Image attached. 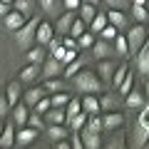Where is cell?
I'll return each instance as SVG.
<instances>
[{
	"mask_svg": "<svg viewBox=\"0 0 149 149\" xmlns=\"http://www.w3.org/2000/svg\"><path fill=\"white\" fill-rule=\"evenodd\" d=\"M50 55H52L55 60H60L62 65H67V62H72V60L77 57V47H62V45H60V47L55 50V52H50Z\"/></svg>",
	"mask_w": 149,
	"mask_h": 149,
	"instance_id": "obj_14",
	"label": "cell"
},
{
	"mask_svg": "<svg viewBox=\"0 0 149 149\" xmlns=\"http://www.w3.org/2000/svg\"><path fill=\"white\" fill-rule=\"evenodd\" d=\"M37 22H40V20H37L35 15H30V17H27V20H25V22H22V25L15 30L17 45H20L22 50H27L32 42H35V30H37Z\"/></svg>",
	"mask_w": 149,
	"mask_h": 149,
	"instance_id": "obj_2",
	"label": "cell"
},
{
	"mask_svg": "<svg viewBox=\"0 0 149 149\" xmlns=\"http://www.w3.org/2000/svg\"><path fill=\"white\" fill-rule=\"evenodd\" d=\"M85 30H87V22L82 20V17H74V20H72V27H70V32H67V35H72L74 40H77V37H80Z\"/></svg>",
	"mask_w": 149,
	"mask_h": 149,
	"instance_id": "obj_32",
	"label": "cell"
},
{
	"mask_svg": "<svg viewBox=\"0 0 149 149\" xmlns=\"http://www.w3.org/2000/svg\"><path fill=\"white\" fill-rule=\"evenodd\" d=\"M124 102H127V107H142L147 100H144V92H137V90L132 87V90L124 95Z\"/></svg>",
	"mask_w": 149,
	"mask_h": 149,
	"instance_id": "obj_27",
	"label": "cell"
},
{
	"mask_svg": "<svg viewBox=\"0 0 149 149\" xmlns=\"http://www.w3.org/2000/svg\"><path fill=\"white\" fill-rule=\"evenodd\" d=\"M114 70H117V65H114V62H109L107 57H102V60H100V65H97V74H100V77H104L107 82L112 80Z\"/></svg>",
	"mask_w": 149,
	"mask_h": 149,
	"instance_id": "obj_20",
	"label": "cell"
},
{
	"mask_svg": "<svg viewBox=\"0 0 149 149\" xmlns=\"http://www.w3.org/2000/svg\"><path fill=\"white\" fill-rule=\"evenodd\" d=\"M104 3H107L109 8H114V10H122V8L127 5V0H104Z\"/></svg>",
	"mask_w": 149,
	"mask_h": 149,
	"instance_id": "obj_49",
	"label": "cell"
},
{
	"mask_svg": "<svg viewBox=\"0 0 149 149\" xmlns=\"http://www.w3.org/2000/svg\"><path fill=\"white\" fill-rule=\"evenodd\" d=\"M132 15H134V20H137V22H147V17H149L147 5H134L132 8Z\"/></svg>",
	"mask_w": 149,
	"mask_h": 149,
	"instance_id": "obj_42",
	"label": "cell"
},
{
	"mask_svg": "<svg viewBox=\"0 0 149 149\" xmlns=\"http://www.w3.org/2000/svg\"><path fill=\"white\" fill-rule=\"evenodd\" d=\"M65 3V10H77L82 5V0H62Z\"/></svg>",
	"mask_w": 149,
	"mask_h": 149,
	"instance_id": "obj_50",
	"label": "cell"
},
{
	"mask_svg": "<svg viewBox=\"0 0 149 149\" xmlns=\"http://www.w3.org/2000/svg\"><path fill=\"white\" fill-rule=\"evenodd\" d=\"M37 134H40V129L30 127V124H22L20 129H15V147H27V144H32L37 139Z\"/></svg>",
	"mask_w": 149,
	"mask_h": 149,
	"instance_id": "obj_5",
	"label": "cell"
},
{
	"mask_svg": "<svg viewBox=\"0 0 149 149\" xmlns=\"http://www.w3.org/2000/svg\"><path fill=\"white\" fill-rule=\"evenodd\" d=\"M0 134H3V119H0Z\"/></svg>",
	"mask_w": 149,
	"mask_h": 149,
	"instance_id": "obj_58",
	"label": "cell"
},
{
	"mask_svg": "<svg viewBox=\"0 0 149 149\" xmlns=\"http://www.w3.org/2000/svg\"><path fill=\"white\" fill-rule=\"evenodd\" d=\"M114 50H117V55H122L124 60L129 57V45H127V37H124V35L114 37Z\"/></svg>",
	"mask_w": 149,
	"mask_h": 149,
	"instance_id": "obj_31",
	"label": "cell"
},
{
	"mask_svg": "<svg viewBox=\"0 0 149 149\" xmlns=\"http://www.w3.org/2000/svg\"><path fill=\"white\" fill-rule=\"evenodd\" d=\"M134 57H137V70L149 77V35H147V40L142 42V47L134 52Z\"/></svg>",
	"mask_w": 149,
	"mask_h": 149,
	"instance_id": "obj_6",
	"label": "cell"
},
{
	"mask_svg": "<svg viewBox=\"0 0 149 149\" xmlns=\"http://www.w3.org/2000/svg\"><path fill=\"white\" fill-rule=\"evenodd\" d=\"M82 109V104H80V100H72V97H70V102L67 104H65V117H74V114H77V112Z\"/></svg>",
	"mask_w": 149,
	"mask_h": 149,
	"instance_id": "obj_39",
	"label": "cell"
},
{
	"mask_svg": "<svg viewBox=\"0 0 149 149\" xmlns=\"http://www.w3.org/2000/svg\"><path fill=\"white\" fill-rule=\"evenodd\" d=\"M134 5H147V0H134Z\"/></svg>",
	"mask_w": 149,
	"mask_h": 149,
	"instance_id": "obj_55",
	"label": "cell"
},
{
	"mask_svg": "<svg viewBox=\"0 0 149 149\" xmlns=\"http://www.w3.org/2000/svg\"><path fill=\"white\" fill-rule=\"evenodd\" d=\"M85 127L87 129H95V132H102V117H100V114H87Z\"/></svg>",
	"mask_w": 149,
	"mask_h": 149,
	"instance_id": "obj_40",
	"label": "cell"
},
{
	"mask_svg": "<svg viewBox=\"0 0 149 149\" xmlns=\"http://www.w3.org/2000/svg\"><path fill=\"white\" fill-rule=\"evenodd\" d=\"M80 67H85V65H82V60H80V57H74L72 62H67V65L62 67V74H65V77H72V74L77 72Z\"/></svg>",
	"mask_w": 149,
	"mask_h": 149,
	"instance_id": "obj_37",
	"label": "cell"
},
{
	"mask_svg": "<svg viewBox=\"0 0 149 149\" xmlns=\"http://www.w3.org/2000/svg\"><path fill=\"white\" fill-rule=\"evenodd\" d=\"M37 3H40V8L47 15H57L60 13V0H37Z\"/></svg>",
	"mask_w": 149,
	"mask_h": 149,
	"instance_id": "obj_34",
	"label": "cell"
},
{
	"mask_svg": "<svg viewBox=\"0 0 149 149\" xmlns=\"http://www.w3.org/2000/svg\"><path fill=\"white\" fill-rule=\"evenodd\" d=\"M82 104V112H87V114H100V100H97L95 95H85V100H80Z\"/></svg>",
	"mask_w": 149,
	"mask_h": 149,
	"instance_id": "obj_19",
	"label": "cell"
},
{
	"mask_svg": "<svg viewBox=\"0 0 149 149\" xmlns=\"http://www.w3.org/2000/svg\"><path fill=\"white\" fill-rule=\"evenodd\" d=\"M25 20H27V17L22 15V13H17V10H8L5 13V27H8V30H17Z\"/></svg>",
	"mask_w": 149,
	"mask_h": 149,
	"instance_id": "obj_16",
	"label": "cell"
},
{
	"mask_svg": "<svg viewBox=\"0 0 149 149\" xmlns=\"http://www.w3.org/2000/svg\"><path fill=\"white\" fill-rule=\"evenodd\" d=\"M5 97H8V104H17L20 102V97H22V87H20V82H10L8 85V90H5Z\"/></svg>",
	"mask_w": 149,
	"mask_h": 149,
	"instance_id": "obj_22",
	"label": "cell"
},
{
	"mask_svg": "<svg viewBox=\"0 0 149 149\" xmlns=\"http://www.w3.org/2000/svg\"><path fill=\"white\" fill-rule=\"evenodd\" d=\"M15 144V122H5V127H3V134H0V147H13Z\"/></svg>",
	"mask_w": 149,
	"mask_h": 149,
	"instance_id": "obj_13",
	"label": "cell"
},
{
	"mask_svg": "<svg viewBox=\"0 0 149 149\" xmlns=\"http://www.w3.org/2000/svg\"><path fill=\"white\" fill-rule=\"evenodd\" d=\"M27 124L42 132V127H45V119H42V114H40V112H32V109H30V114H27Z\"/></svg>",
	"mask_w": 149,
	"mask_h": 149,
	"instance_id": "obj_36",
	"label": "cell"
},
{
	"mask_svg": "<svg viewBox=\"0 0 149 149\" xmlns=\"http://www.w3.org/2000/svg\"><path fill=\"white\" fill-rule=\"evenodd\" d=\"M119 107V97H114V95H102L100 97V109H104V112H114Z\"/></svg>",
	"mask_w": 149,
	"mask_h": 149,
	"instance_id": "obj_26",
	"label": "cell"
},
{
	"mask_svg": "<svg viewBox=\"0 0 149 149\" xmlns=\"http://www.w3.org/2000/svg\"><path fill=\"white\" fill-rule=\"evenodd\" d=\"M72 77H74V90L80 92V95H100V92L104 90V85H102V80H100V74L92 72V70L80 67Z\"/></svg>",
	"mask_w": 149,
	"mask_h": 149,
	"instance_id": "obj_1",
	"label": "cell"
},
{
	"mask_svg": "<svg viewBox=\"0 0 149 149\" xmlns=\"http://www.w3.org/2000/svg\"><path fill=\"white\" fill-rule=\"evenodd\" d=\"M3 3H8V5H13V3H15V0H3Z\"/></svg>",
	"mask_w": 149,
	"mask_h": 149,
	"instance_id": "obj_56",
	"label": "cell"
},
{
	"mask_svg": "<svg viewBox=\"0 0 149 149\" xmlns=\"http://www.w3.org/2000/svg\"><path fill=\"white\" fill-rule=\"evenodd\" d=\"M40 72H45V77H60V74H62V62H60V60H55L52 55H50L47 60H42Z\"/></svg>",
	"mask_w": 149,
	"mask_h": 149,
	"instance_id": "obj_12",
	"label": "cell"
},
{
	"mask_svg": "<svg viewBox=\"0 0 149 149\" xmlns=\"http://www.w3.org/2000/svg\"><path fill=\"white\" fill-rule=\"evenodd\" d=\"M67 147H70L67 139H57V149H67Z\"/></svg>",
	"mask_w": 149,
	"mask_h": 149,
	"instance_id": "obj_52",
	"label": "cell"
},
{
	"mask_svg": "<svg viewBox=\"0 0 149 149\" xmlns=\"http://www.w3.org/2000/svg\"><path fill=\"white\" fill-rule=\"evenodd\" d=\"M70 147H74V149H82L85 144H82V137H80V132H74L72 137H70Z\"/></svg>",
	"mask_w": 149,
	"mask_h": 149,
	"instance_id": "obj_48",
	"label": "cell"
},
{
	"mask_svg": "<svg viewBox=\"0 0 149 149\" xmlns=\"http://www.w3.org/2000/svg\"><path fill=\"white\" fill-rule=\"evenodd\" d=\"M147 40V30H144V22H137L134 27H129L127 32V45H129V55H134L139 47H142V42Z\"/></svg>",
	"mask_w": 149,
	"mask_h": 149,
	"instance_id": "obj_4",
	"label": "cell"
},
{
	"mask_svg": "<svg viewBox=\"0 0 149 149\" xmlns=\"http://www.w3.org/2000/svg\"><path fill=\"white\" fill-rule=\"evenodd\" d=\"M92 42H95V32H82V35L77 37V45H80L82 50L92 47Z\"/></svg>",
	"mask_w": 149,
	"mask_h": 149,
	"instance_id": "obj_43",
	"label": "cell"
},
{
	"mask_svg": "<svg viewBox=\"0 0 149 149\" xmlns=\"http://www.w3.org/2000/svg\"><path fill=\"white\" fill-rule=\"evenodd\" d=\"M107 22H109V20H107V13H97V15L92 17V22H90L87 27H90V30L95 32V35H100V30L107 25Z\"/></svg>",
	"mask_w": 149,
	"mask_h": 149,
	"instance_id": "obj_28",
	"label": "cell"
},
{
	"mask_svg": "<svg viewBox=\"0 0 149 149\" xmlns=\"http://www.w3.org/2000/svg\"><path fill=\"white\" fill-rule=\"evenodd\" d=\"M95 15H97V5H95V3H82V5L77 8V17H82L87 25L92 22V17H95Z\"/></svg>",
	"mask_w": 149,
	"mask_h": 149,
	"instance_id": "obj_21",
	"label": "cell"
},
{
	"mask_svg": "<svg viewBox=\"0 0 149 149\" xmlns=\"http://www.w3.org/2000/svg\"><path fill=\"white\" fill-rule=\"evenodd\" d=\"M82 3H95V5H97V0H82Z\"/></svg>",
	"mask_w": 149,
	"mask_h": 149,
	"instance_id": "obj_57",
	"label": "cell"
},
{
	"mask_svg": "<svg viewBox=\"0 0 149 149\" xmlns=\"http://www.w3.org/2000/svg\"><path fill=\"white\" fill-rule=\"evenodd\" d=\"M85 122H87V112H77V114H74V117H70L67 119V124H70V129H72V132H77V129H82L85 127Z\"/></svg>",
	"mask_w": 149,
	"mask_h": 149,
	"instance_id": "obj_30",
	"label": "cell"
},
{
	"mask_svg": "<svg viewBox=\"0 0 149 149\" xmlns=\"http://www.w3.org/2000/svg\"><path fill=\"white\" fill-rule=\"evenodd\" d=\"M77 17V10H65L62 15H57V22H55V32L57 35H67L70 27H72V20Z\"/></svg>",
	"mask_w": 149,
	"mask_h": 149,
	"instance_id": "obj_7",
	"label": "cell"
},
{
	"mask_svg": "<svg viewBox=\"0 0 149 149\" xmlns=\"http://www.w3.org/2000/svg\"><path fill=\"white\" fill-rule=\"evenodd\" d=\"M50 107H52V102H50V97H40V102H37V104L32 107V109H35V112H40V114H45V112H47Z\"/></svg>",
	"mask_w": 149,
	"mask_h": 149,
	"instance_id": "obj_45",
	"label": "cell"
},
{
	"mask_svg": "<svg viewBox=\"0 0 149 149\" xmlns=\"http://www.w3.org/2000/svg\"><path fill=\"white\" fill-rule=\"evenodd\" d=\"M147 147H149V137H147Z\"/></svg>",
	"mask_w": 149,
	"mask_h": 149,
	"instance_id": "obj_59",
	"label": "cell"
},
{
	"mask_svg": "<svg viewBox=\"0 0 149 149\" xmlns=\"http://www.w3.org/2000/svg\"><path fill=\"white\" fill-rule=\"evenodd\" d=\"M102 117V129H119L124 124V114H119L117 109L114 112H104V114H100Z\"/></svg>",
	"mask_w": 149,
	"mask_h": 149,
	"instance_id": "obj_11",
	"label": "cell"
},
{
	"mask_svg": "<svg viewBox=\"0 0 149 149\" xmlns=\"http://www.w3.org/2000/svg\"><path fill=\"white\" fill-rule=\"evenodd\" d=\"M37 74H40V65L27 62V67H22V72H20V82H35Z\"/></svg>",
	"mask_w": 149,
	"mask_h": 149,
	"instance_id": "obj_25",
	"label": "cell"
},
{
	"mask_svg": "<svg viewBox=\"0 0 149 149\" xmlns=\"http://www.w3.org/2000/svg\"><path fill=\"white\" fill-rule=\"evenodd\" d=\"M13 5H15V10H17V13H22L25 17H30V15H32V10H35V0H15Z\"/></svg>",
	"mask_w": 149,
	"mask_h": 149,
	"instance_id": "obj_29",
	"label": "cell"
},
{
	"mask_svg": "<svg viewBox=\"0 0 149 149\" xmlns=\"http://www.w3.org/2000/svg\"><path fill=\"white\" fill-rule=\"evenodd\" d=\"M45 119L50 124H67V117H65V107H50L45 112Z\"/></svg>",
	"mask_w": 149,
	"mask_h": 149,
	"instance_id": "obj_15",
	"label": "cell"
},
{
	"mask_svg": "<svg viewBox=\"0 0 149 149\" xmlns=\"http://www.w3.org/2000/svg\"><path fill=\"white\" fill-rule=\"evenodd\" d=\"M52 35H55V27L50 25L47 20H40V22H37V30H35V42L37 45H47Z\"/></svg>",
	"mask_w": 149,
	"mask_h": 149,
	"instance_id": "obj_10",
	"label": "cell"
},
{
	"mask_svg": "<svg viewBox=\"0 0 149 149\" xmlns=\"http://www.w3.org/2000/svg\"><path fill=\"white\" fill-rule=\"evenodd\" d=\"M32 107H27L25 102H17V104L10 107V114H13V122H15V127H22V124H27V114H30Z\"/></svg>",
	"mask_w": 149,
	"mask_h": 149,
	"instance_id": "obj_9",
	"label": "cell"
},
{
	"mask_svg": "<svg viewBox=\"0 0 149 149\" xmlns=\"http://www.w3.org/2000/svg\"><path fill=\"white\" fill-rule=\"evenodd\" d=\"M60 45H62V35H57V32H55V35L50 37V42H47V50H50V52H55Z\"/></svg>",
	"mask_w": 149,
	"mask_h": 149,
	"instance_id": "obj_47",
	"label": "cell"
},
{
	"mask_svg": "<svg viewBox=\"0 0 149 149\" xmlns=\"http://www.w3.org/2000/svg\"><path fill=\"white\" fill-rule=\"evenodd\" d=\"M5 13H8V3H3V0H0V17L5 15Z\"/></svg>",
	"mask_w": 149,
	"mask_h": 149,
	"instance_id": "obj_53",
	"label": "cell"
},
{
	"mask_svg": "<svg viewBox=\"0 0 149 149\" xmlns=\"http://www.w3.org/2000/svg\"><path fill=\"white\" fill-rule=\"evenodd\" d=\"M40 97H45V90H42V87H30V90H27L20 100L25 102L27 107H35L37 102H40Z\"/></svg>",
	"mask_w": 149,
	"mask_h": 149,
	"instance_id": "obj_18",
	"label": "cell"
},
{
	"mask_svg": "<svg viewBox=\"0 0 149 149\" xmlns=\"http://www.w3.org/2000/svg\"><path fill=\"white\" fill-rule=\"evenodd\" d=\"M107 147H112V149H114V147H124V139H122V137H114V139L107 142Z\"/></svg>",
	"mask_w": 149,
	"mask_h": 149,
	"instance_id": "obj_51",
	"label": "cell"
},
{
	"mask_svg": "<svg viewBox=\"0 0 149 149\" xmlns=\"http://www.w3.org/2000/svg\"><path fill=\"white\" fill-rule=\"evenodd\" d=\"M47 137L52 139V142L65 139V124H50V127H47Z\"/></svg>",
	"mask_w": 149,
	"mask_h": 149,
	"instance_id": "obj_35",
	"label": "cell"
},
{
	"mask_svg": "<svg viewBox=\"0 0 149 149\" xmlns=\"http://www.w3.org/2000/svg\"><path fill=\"white\" fill-rule=\"evenodd\" d=\"M149 137V100L144 102V109L139 112V119H137V129H134V139L132 144L134 147H144Z\"/></svg>",
	"mask_w": 149,
	"mask_h": 149,
	"instance_id": "obj_3",
	"label": "cell"
},
{
	"mask_svg": "<svg viewBox=\"0 0 149 149\" xmlns=\"http://www.w3.org/2000/svg\"><path fill=\"white\" fill-rule=\"evenodd\" d=\"M25 60L27 62H32V65H42V60H45V45H37V47H27V52H25Z\"/></svg>",
	"mask_w": 149,
	"mask_h": 149,
	"instance_id": "obj_17",
	"label": "cell"
},
{
	"mask_svg": "<svg viewBox=\"0 0 149 149\" xmlns=\"http://www.w3.org/2000/svg\"><path fill=\"white\" fill-rule=\"evenodd\" d=\"M10 114V104H8V97L0 95V119H5Z\"/></svg>",
	"mask_w": 149,
	"mask_h": 149,
	"instance_id": "obj_46",
	"label": "cell"
},
{
	"mask_svg": "<svg viewBox=\"0 0 149 149\" xmlns=\"http://www.w3.org/2000/svg\"><path fill=\"white\" fill-rule=\"evenodd\" d=\"M100 37H102V40H109V42H112V40L117 37V27H114V25H109V22H107V25H104V27H102V30H100Z\"/></svg>",
	"mask_w": 149,
	"mask_h": 149,
	"instance_id": "obj_44",
	"label": "cell"
},
{
	"mask_svg": "<svg viewBox=\"0 0 149 149\" xmlns=\"http://www.w3.org/2000/svg\"><path fill=\"white\" fill-rule=\"evenodd\" d=\"M107 20H109V25L117 27V30H124V25H127V15L122 10H114V8L107 13Z\"/></svg>",
	"mask_w": 149,
	"mask_h": 149,
	"instance_id": "obj_23",
	"label": "cell"
},
{
	"mask_svg": "<svg viewBox=\"0 0 149 149\" xmlns=\"http://www.w3.org/2000/svg\"><path fill=\"white\" fill-rule=\"evenodd\" d=\"M77 132H80L82 144H85L87 149H100V147H102V134H100V132H95V129H87V127L77 129Z\"/></svg>",
	"mask_w": 149,
	"mask_h": 149,
	"instance_id": "obj_8",
	"label": "cell"
},
{
	"mask_svg": "<svg viewBox=\"0 0 149 149\" xmlns=\"http://www.w3.org/2000/svg\"><path fill=\"white\" fill-rule=\"evenodd\" d=\"M132 85H134V74H132V72H127V74H124V80L119 82V87H117L119 95H127V92L132 90Z\"/></svg>",
	"mask_w": 149,
	"mask_h": 149,
	"instance_id": "obj_41",
	"label": "cell"
},
{
	"mask_svg": "<svg viewBox=\"0 0 149 149\" xmlns=\"http://www.w3.org/2000/svg\"><path fill=\"white\" fill-rule=\"evenodd\" d=\"M144 100H149V82H147V87H144Z\"/></svg>",
	"mask_w": 149,
	"mask_h": 149,
	"instance_id": "obj_54",
	"label": "cell"
},
{
	"mask_svg": "<svg viewBox=\"0 0 149 149\" xmlns=\"http://www.w3.org/2000/svg\"><path fill=\"white\" fill-rule=\"evenodd\" d=\"M50 102H52V107H65L70 102V95L65 90H60V92H55V95L50 97Z\"/></svg>",
	"mask_w": 149,
	"mask_h": 149,
	"instance_id": "obj_38",
	"label": "cell"
},
{
	"mask_svg": "<svg viewBox=\"0 0 149 149\" xmlns=\"http://www.w3.org/2000/svg\"><path fill=\"white\" fill-rule=\"evenodd\" d=\"M42 90L45 92H60V90H65V82L57 80V77H47L45 85H42Z\"/></svg>",
	"mask_w": 149,
	"mask_h": 149,
	"instance_id": "obj_33",
	"label": "cell"
},
{
	"mask_svg": "<svg viewBox=\"0 0 149 149\" xmlns=\"http://www.w3.org/2000/svg\"><path fill=\"white\" fill-rule=\"evenodd\" d=\"M92 52H95V57H107V55H112V47H109V40H95L92 42Z\"/></svg>",
	"mask_w": 149,
	"mask_h": 149,
	"instance_id": "obj_24",
	"label": "cell"
}]
</instances>
